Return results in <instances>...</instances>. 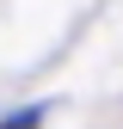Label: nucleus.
Here are the masks:
<instances>
[{
  "label": "nucleus",
  "instance_id": "1",
  "mask_svg": "<svg viewBox=\"0 0 123 129\" xmlns=\"http://www.w3.org/2000/svg\"><path fill=\"white\" fill-rule=\"evenodd\" d=\"M43 123V111L31 105V111H12V117H0V129H37Z\"/></svg>",
  "mask_w": 123,
  "mask_h": 129
}]
</instances>
